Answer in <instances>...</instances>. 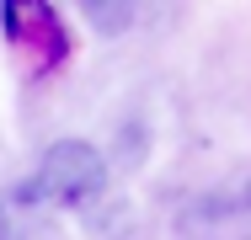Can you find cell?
I'll return each instance as SVG.
<instances>
[{"mask_svg": "<svg viewBox=\"0 0 251 240\" xmlns=\"http://www.w3.org/2000/svg\"><path fill=\"white\" fill-rule=\"evenodd\" d=\"M86 22H97L101 32H123L134 22V5H86Z\"/></svg>", "mask_w": 251, "mask_h": 240, "instance_id": "cell-4", "label": "cell"}, {"mask_svg": "<svg viewBox=\"0 0 251 240\" xmlns=\"http://www.w3.org/2000/svg\"><path fill=\"white\" fill-rule=\"evenodd\" d=\"M107 192V160H101L97 144L86 139H59L49 144L32 187H22V197H53L64 208H86Z\"/></svg>", "mask_w": 251, "mask_h": 240, "instance_id": "cell-1", "label": "cell"}, {"mask_svg": "<svg viewBox=\"0 0 251 240\" xmlns=\"http://www.w3.org/2000/svg\"><path fill=\"white\" fill-rule=\"evenodd\" d=\"M0 22H5V32H11L22 48H32V53H38V64H43V70L59 64V59L70 53V38H64V27H59V16H53L49 5H5V11H0Z\"/></svg>", "mask_w": 251, "mask_h": 240, "instance_id": "cell-3", "label": "cell"}, {"mask_svg": "<svg viewBox=\"0 0 251 240\" xmlns=\"http://www.w3.org/2000/svg\"><path fill=\"white\" fill-rule=\"evenodd\" d=\"M187 240H251V171L230 176L225 187H208L187 208Z\"/></svg>", "mask_w": 251, "mask_h": 240, "instance_id": "cell-2", "label": "cell"}, {"mask_svg": "<svg viewBox=\"0 0 251 240\" xmlns=\"http://www.w3.org/2000/svg\"><path fill=\"white\" fill-rule=\"evenodd\" d=\"M0 240H11V214H5V203H0Z\"/></svg>", "mask_w": 251, "mask_h": 240, "instance_id": "cell-5", "label": "cell"}]
</instances>
